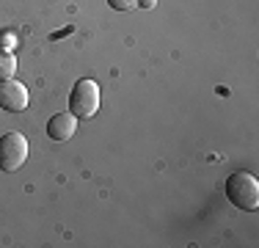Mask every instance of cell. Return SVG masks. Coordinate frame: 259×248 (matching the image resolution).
Segmentation results:
<instances>
[{
    "mask_svg": "<svg viewBox=\"0 0 259 248\" xmlns=\"http://www.w3.org/2000/svg\"><path fill=\"white\" fill-rule=\"evenodd\" d=\"M226 198L234 204L237 210H256L259 207V182L254 174L248 171H234L226 177Z\"/></svg>",
    "mask_w": 259,
    "mask_h": 248,
    "instance_id": "obj_1",
    "label": "cell"
},
{
    "mask_svg": "<svg viewBox=\"0 0 259 248\" xmlns=\"http://www.w3.org/2000/svg\"><path fill=\"white\" fill-rule=\"evenodd\" d=\"M97 110H100V86L89 77L77 80L69 94V113H75L77 119H91Z\"/></svg>",
    "mask_w": 259,
    "mask_h": 248,
    "instance_id": "obj_2",
    "label": "cell"
},
{
    "mask_svg": "<svg viewBox=\"0 0 259 248\" xmlns=\"http://www.w3.org/2000/svg\"><path fill=\"white\" fill-rule=\"evenodd\" d=\"M28 160V138L17 130L0 135V169L3 171H17Z\"/></svg>",
    "mask_w": 259,
    "mask_h": 248,
    "instance_id": "obj_3",
    "label": "cell"
},
{
    "mask_svg": "<svg viewBox=\"0 0 259 248\" xmlns=\"http://www.w3.org/2000/svg\"><path fill=\"white\" fill-rule=\"evenodd\" d=\"M0 108L9 113H22L28 108V89L22 83L11 80H0Z\"/></svg>",
    "mask_w": 259,
    "mask_h": 248,
    "instance_id": "obj_4",
    "label": "cell"
},
{
    "mask_svg": "<svg viewBox=\"0 0 259 248\" xmlns=\"http://www.w3.org/2000/svg\"><path fill=\"white\" fill-rule=\"evenodd\" d=\"M75 133H77V116L69 113V110L55 113V116H50V121H47V135H50L53 141H69Z\"/></svg>",
    "mask_w": 259,
    "mask_h": 248,
    "instance_id": "obj_5",
    "label": "cell"
},
{
    "mask_svg": "<svg viewBox=\"0 0 259 248\" xmlns=\"http://www.w3.org/2000/svg\"><path fill=\"white\" fill-rule=\"evenodd\" d=\"M17 72V58L11 50H0V80H11Z\"/></svg>",
    "mask_w": 259,
    "mask_h": 248,
    "instance_id": "obj_6",
    "label": "cell"
},
{
    "mask_svg": "<svg viewBox=\"0 0 259 248\" xmlns=\"http://www.w3.org/2000/svg\"><path fill=\"white\" fill-rule=\"evenodd\" d=\"M110 3V9H116V11H130L133 6H138V0H108Z\"/></svg>",
    "mask_w": 259,
    "mask_h": 248,
    "instance_id": "obj_7",
    "label": "cell"
},
{
    "mask_svg": "<svg viewBox=\"0 0 259 248\" xmlns=\"http://www.w3.org/2000/svg\"><path fill=\"white\" fill-rule=\"evenodd\" d=\"M155 3H157V0H138V6H141V9H152Z\"/></svg>",
    "mask_w": 259,
    "mask_h": 248,
    "instance_id": "obj_8",
    "label": "cell"
}]
</instances>
